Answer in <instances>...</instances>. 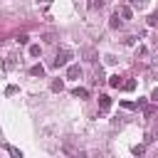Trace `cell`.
Listing matches in <instances>:
<instances>
[{"mask_svg":"<svg viewBox=\"0 0 158 158\" xmlns=\"http://www.w3.org/2000/svg\"><path fill=\"white\" fill-rule=\"evenodd\" d=\"M74 54H72V49H62V52H57V57H54V62H52V67H67L69 64V59H72Z\"/></svg>","mask_w":158,"mask_h":158,"instance_id":"obj_1","label":"cell"},{"mask_svg":"<svg viewBox=\"0 0 158 158\" xmlns=\"http://www.w3.org/2000/svg\"><path fill=\"white\" fill-rule=\"evenodd\" d=\"M81 77V67L79 64H69L67 67V79H79Z\"/></svg>","mask_w":158,"mask_h":158,"instance_id":"obj_2","label":"cell"},{"mask_svg":"<svg viewBox=\"0 0 158 158\" xmlns=\"http://www.w3.org/2000/svg\"><path fill=\"white\" fill-rule=\"evenodd\" d=\"M116 12L121 15V20H131V17H133V10H131L128 5H121V7L116 10Z\"/></svg>","mask_w":158,"mask_h":158,"instance_id":"obj_3","label":"cell"},{"mask_svg":"<svg viewBox=\"0 0 158 158\" xmlns=\"http://www.w3.org/2000/svg\"><path fill=\"white\" fill-rule=\"evenodd\" d=\"M121 22H123V20H121V15H118V12H114V15L109 17V27H111V30H118V27H121Z\"/></svg>","mask_w":158,"mask_h":158,"instance_id":"obj_4","label":"cell"},{"mask_svg":"<svg viewBox=\"0 0 158 158\" xmlns=\"http://www.w3.org/2000/svg\"><path fill=\"white\" fill-rule=\"evenodd\" d=\"M109 106H111V96L101 94V96H99V109H101V111H109Z\"/></svg>","mask_w":158,"mask_h":158,"instance_id":"obj_5","label":"cell"},{"mask_svg":"<svg viewBox=\"0 0 158 158\" xmlns=\"http://www.w3.org/2000/svg\"><path fill=\"white\" fill-rule=\"evenodd\" d=\"M30 74L32 77H44V67L42 64H35V67H30Z\"/></svg>","mask_w":158,"mask_h":158,"instance_id":"obj_6","label":"cell"},{"mask_svg":"<svg viewBox=\"0 0 158 158\" xmlns=\"http://www.w3.org/2000/svg\"><path fill=\"white\" fill-rule=\"evenodd\" d=\"M121 84H123V81H121V77H118V74H111V77H109V86H114V89H118Z\"/></svg>","mask_w":158,"mask_h":158,"instance_id":"obj_7","label":"cell"},{"mask_svg":"<svg viewBox=\"0 0 158 158\" xmlns=\"http://www.w3.org/2000/svg\"><path fill=\"white\" fill-rule=\"evenodd\" d=\"M49 89H52V91H62V89H64V81H62V79H54Z\"/></svg>","mask_w":158,"mask_h":158,"instance_id":"obj_8","label":"cell"},{"mask_svg":"<svg viewBox=\"0 0 158 158\" xmlns=\"http://www.w3.org/2000/svg\"><path fill=\"white\" fill-rule=\"evenodd\" d=\"M74 96H79V99H86V96H89V91H86L84 86H77V89H74Z\"/></svg>","mask_w":158,"mask_h":158,"instance_id":"obj_9","label":"cell"},{"mask_svg":"<svg viewBox=\"0 0 158 158\" xmlns=\"http://www.w3.org/2000/svg\"><path fill=\"white\" fill-rule=\"evenodd\" d=\"M40 54H42V47L40 44H32L30 47V57H40Z\"/></svg>","mask_w":158,"mask_h":158,"instance_id":"obj_10","label":"cell"},{"mask_svg":"<svg viewBox=\"0 0 158 158\" xmlns=\"http://www.w3.org/2000/svg\"><path fill=\"white\" fill-rule=\"evenodd\" d=\"M121 89H126V91H133V89H136V81H133V79H128V81H123V84H121Z\"/></svg>","mask_w":158,"mask_h":158,"instance_id":"obj_11","label":"cell"},{"mask_svg":"<svg viewBox=\"0 0 158 158\" xmlns=\"http://www.w3.org/2000/svg\"><path fill=\"white\" fill-rule=\"evenodd\" d=\"M7 153H10V156H15V158H22L20 148H15V146H7Z\"/></svg>","mask_w":158,"mask_h":158,"instance_id":"obj_12","label":"cell"},{"mask_svg":"<svg viewBox=\"0 0 158 158\" xmlns=\"http://www.w3.org/2000/svg\"><path fill=\"white\" fill-rule=\"evenodd\" d=\"M89 5H91V7H94V10H96V7H104V0H91V2H89Z\"/></svg>","mask_w":158,"mask_h":158,"instance_id":"obj_13","label":"cell"},{"mask_svg":"<svg viewBox=\"0 0 158 158\" xmlns=\"http://www.w3.org/2000/svg\"><path fill=\"white\" fill-rule=\"evenodd\" d=\"M143 151H146V148H143V146H133V156H141V153H143Z\"/></svg>","mask_w":158,"mask_h":158,"instance_id":"obj_14","label":"cell"},{"mask_svg":"<svg viewBox=\"0 0 158 158\" xmlns=\"http://www.w3.org/2000/svg\"><path fill=\"white\" fill-rule=\"evenodd\" d=\"M151 101H156V104H158V86L151 91Z\"/></svg>","mask_w":158,"mask_h":158,"instance_id":"obj_15","label":"cell"},{"mask_svg":"<svg viewBox=\"0 0 158 158\" xmlns=\"http://www.w3.org/2000/svg\"><path fill=\"white\" fill-rule=\"evenodd\" d=\"M131 5H133V7H141V5H143V0H131Z\"/></svg>","mask_w":158,"mask_h":158,"instance_id":"obj_16","label":"cell"}]
</instances>
